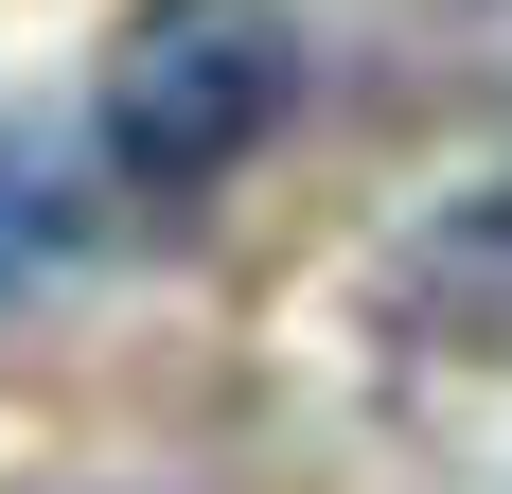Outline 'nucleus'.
<instances>
[{
	"mask_svg": "<svg viewBox=\"0 0 512 494\" xmlns=\"http://www.w3.org/2000/svg\"><path fill=\"white\" fill-rule=\"evenodd\" d=\"M71 247H89V195H71V177H53L18 124H0V300H18V283H53Z\"/></svg>",
	"mask_w": 512,
	"mask_h": 494,
	"instance_id": "3",
	"label": "nucleus"
},
{
	"mask_svg": "<svg viewBox=\"0 0 512 494\" xmlns=\"http://www.w3.org/2000/svg\"><path fill=\"white\" fill-rule=\"evenodd\" d=\"M389 318H407L424 353H477V371H512V177L407 230V265H389Z\"/></svg>",
	"mask_w": 512,
	"mask_h": 494,
	"instance_id": "2",
	"label": "nucleus"
},
{
	"mask_svg": "<svg viewBox=\"0 0 512 494\" xmlns=\"http://www.w3.org/2000/svg\"><path fill=\"white\" fill-rule=\"evenodd\" d=\"M283 106H301V18H283V0H142V18L106 36L89 142H106V177H142V195H212Z\"/></svg>",
	"mask_w": 512,
	"mask_h": 494,
	"instance_id": "1",
	"label": "nucleus"
}]
</instances>
